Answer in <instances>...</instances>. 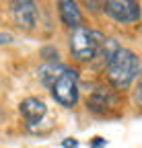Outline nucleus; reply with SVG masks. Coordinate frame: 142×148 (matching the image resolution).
Instances as JSON below:
<instances>
[{"instance_id": "nucleus-12", "label": "nucleus", "mask_w": 142, "mask_h": 148, "mask_svg": "<svg viewBox=\"0 0 142 148\" xmlns=\"http://www.w3.org/2000/svg\"><path fill=\"white\" fill-rule=\"evenodd\" d=\"M10 41H12L10 35H0V43H10Z\"/></svg>"}, {"instance_id": "nucleus-4", "label": "nucleus", "mask_w": 142, "mask_h": 148, "mask_svg": "<svg viewBox=\"0 0 142 148\" xmlns=\"http://www.w3.org/2000/svg\"><path fill=\"white\" fill-rule=\"evenodd\" d=\"M103 10L109 14V18L117 23H138L140 21V4L134 0H109L103 2Z\"/></svg>"}, {"instance_id": "nucleus-7", "label": "nucleus", "mask_w": 142, "mask_h": 148, "mask_svg": "<svg viewBox=\"0 0 142 148\" xmlns=\"http://www.w3.org/2000/svg\"><path fill=\"white\" fill-rule=\"evenodd\" d=\"M21 113H23V117H25L31 125H35V123H39V121L45 117L47 109H45V105H43L41 99H37V97H27V99L21 103Z\"/></svg>"}, {"instance_id": "nucleus-6", "label": "nucleus", "mask_w": 142, "mask_h": 148, "mask_svg": "<svg viewBox=\"0 0 142 148\" xmlns=\"http://www.w3.org/2000/svg\"><path fill=\"white\" fill-rule=\"evenodd\" d=\"M115 105V95L109 90V88H105V86H99L95 88L91 95H88L86 99V107L88 111H93V113H107V111Z\"/></svg>"}, {"instance_id": "nucleus-11", "label": "nucleus", "mask_w": 142, "mask_h": 148, "mask_svg": "<svg viewBox=\"0 0 142 148\" xmlns=\"http://www.w3.org/2000/svg\"><path fill=\"white\" fill-rule=\"evenodd\" d=\"M62 146H64V148H76L78 144H76V140H74V138H66V140L62 142Z\"/></svg>"}, {"instance_id": "nucleus-14", "label": "nucleus", "mask_w": 142, "mask_h": 148, "mask_svg": "<svg viewBox=\"0 0 142 148\" xmlns=\"http://www.w3.org/2000/svg\"><path fill=\"white\" fill-rule=\"evenodd\" d=\"M140 76H142V74H140Z\"/></svg>"}, {"instance_id": "nucleus-1", "label": "nucleus", "mask_w": 142, "mask_h": 148, "mask_svg": "<svg viewBox=\"0 0 142 148\" xmlns=\"http://www.w3.org/2000/svg\"><path fill=\"white\" fill-rule=\"evenodd\" d=\"M138 72H140L138 56L130 49H119L117 56L113 58V62L107 66V80L111 86H115L119 90H126L136 80Z\"/></svg>"}, {"instance_id": "nucleus-10", "label": "nucleus", "mask_w": 142, "mask_h": 148, "mask_svg": "<svg viewBox=\"0 0 142 148\" xmlns=\"http://www.w3.org/2000/svg\"><path fill=\"white\" fill-rule=\"evenodd\" d=\"M91 148H105V140L103 138H93L91 140Z\"/></svg>"}, {"instance_id": "nucleus-9", "label": "nucleus", "mask_w": 142, "mask_h": 148, "mask_svg": "<svg viewBox=\"0 0 142 148\" xmlns=\"http://www.w3.org/2000/svg\"><path fill=\"white\" fill-rule=\"evenodd\" d=\"M119 49H121V47L117 45V41H115V39H105V41H103V45H101L99 56L103 58V62L109 66V64L113 62V58L117 56V51H119Z\"/></svg>"}, {"instance_id": "nucleus-5", "label": "nucleus", "mask_w": 142, "mask_h": 148, "mask_svg": "<svg viewBox=\"0 0 142 148\" xmlns=\"http://www.w3.org/2000/svg\"><path fill=\"white\" fill-rule=\"evenodd\" d=\"M10 10H12V16L16 25L25 31H31L35 25H37V16H39V10H37V4L35 2H27V0H21V2H12L10 4Z\"/></svg>"}, {"instance_id": "nucleus-3", "label": "nucleus", "mask_w": 142, "mask_h": 148, "mask_svg": "<svg viewBox=\"0 0 142 148\" xmlns=\"http://www.w3.org/2000/svg\"><path fill=\"white\" fill-rule=\"evenodd\" d=\"M51 97L64 107H74L78 103V74L72 68H64L51 86Z\"/></svg>"}, {"instance_id": "nucleus-8", "label": "nucleus", "mask_w": 142, "mask_h": 148, "mask_svg": "<svg viewBox=\"0 0 142 148\" xmlns=\"http://www.w3.org/2000/svg\"><path fill=\"white\" fill-rule=\"evenodd\" d=\"M58 8H60V18L66 27L74 29V31L82 27V14H80V8L76 2L64 0V2H58Z\"/></svg>"}, {"instance_id": "nucleus-2", "label": "nucleus", "mask_w": 142, "mask_h": 148, "mask_svg": "<svg viewBox=\"0 0 142 148\" xmlns=\"http://www.w3.org/2000/svg\"><path fill=\"white\" fill-rule=\"evenodd\" d=\"M103 41H105L103 33L80 27L70 37V53L76 62H91L95 56H99Z\"/></svg>"}, {"instance_id": "nucleus-13", "label": "nucleus", "mask_w": 142, "mask_h": 148, "mask_svg": "<svg viewBox=\"0 0 142 148\" xmlns=\"http://www.w3.org/2000/svg\"><path fill=\"white\" fill-rule=\"evenodd\" d=\"M84 6H91V10H99V2H84Z\"/></svg>"}]
</instances>
